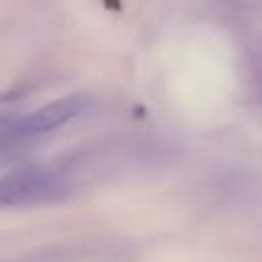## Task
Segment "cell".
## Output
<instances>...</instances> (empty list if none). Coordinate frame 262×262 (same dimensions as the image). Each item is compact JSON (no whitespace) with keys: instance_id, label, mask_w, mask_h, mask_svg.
<instances>
[{"instance_id":"obj_1","label":"cell","mask_w":262,"mask_h":262,"mask_svg":"<svg viewBox=\"0 0 262 262\" xmlns=\"http://www.w3.org/2000/svg\"><path fill=\"white\" fill-rule=\"evenodd\" d=\"M92 106V98L86 94H72L59 100H53L33 113H27L18 119L0 121V145L20 143L25 139L49 133L72 119L84 115Z\"/></svg>"},{"instance_id":"obj_2","label":"cell","mask_w":262,"mask_h":262,"mask_svg":"<svg viewBox=\"0 0 262 262\" xmlns=\"http://www.w3.org/2000/svg\"><path fill=\"white\" fill-rule=\"evenodd\" d=\"M68 182L47 168H20L0 178V207H29L66 192Z\"/></svg>"}]
</instances>
